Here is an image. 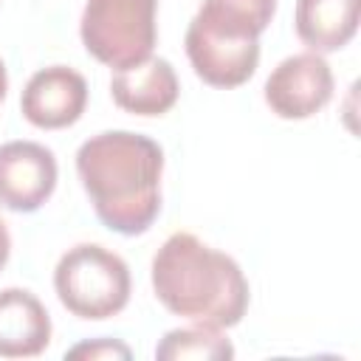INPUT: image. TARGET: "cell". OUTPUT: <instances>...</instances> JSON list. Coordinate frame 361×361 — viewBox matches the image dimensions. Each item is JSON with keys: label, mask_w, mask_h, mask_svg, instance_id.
I'll return each instance as SVG.
<instances>
[{"label": "cell", "mask_w": 361, "mask_h": 361, "mask_svg": "<svg viewBox=\"0 0 361 361\" xmlns=\"http://www.w3.org/2000/svg\"><path fill=\"white\" fill-rule=\"evenodd\" d=\"M333 99V71L322 54L282 59L265 82V104L279 118H310Z\"/></svg>", "instance_id": "cell-6"}, {"label": "cell", "mask_w": 361, "mask_h": 361, "mask_svg": "<svg viewBox=\"0 0 361 361\" xmlns=\"http://www.w3.org/2000/svg\"><path fill=\"white\" fill-rule=\"evenodd\" d=\"M8 254H11V234H8L6 223L0 220V268L8 262Z\"/></svg>", "instance_id": "cell-15"}, {"label": "cell", "mask_w": 361, "mask_h": 361, "mask_svg": "<svg viewBox=\"0 0 361 361\" xmlns=\"http://www.w3.org/2000/svg\"><path fill=\"white\" fill-rule=\"evenodd\" d=\"M54 288L73 316L102 322L127 307L130 268L104 245L79 243L59 257L54 268Z\"/></svg>", "instance_id": "cell-4"}, {"label": "cell", "mask_w": 361, "mask_h": 361, "mask_svg": "<svg viewBox=\"0 0 361 361\" xmlns=\"http://www.w3.org/2000/svg\"><path fill=\"white\" fill-rule=\"evenodd\" d=\"M361 0H296V34L313 54L344 48L358 31Z\"/></svg>", "instance_id": "cell-11"}, {"label": "cell", "mask_w": 361, "mask_h": 361, "mask_svg": "<svg viewBox=\"0 0 361 361\" xmlns=\"http://www.w3.org/2000/svg\"><path fill=\"white\" fill-rule=\"evenodd\" d=\"M87 107V82L68 65L37 71L20 96L23 116L39 130H62L82 118Z\"/></svg>", "instance_id": "cell-8"}, {"label": "cell", "mask_w": 361, "mask_h": 361, "mask_svg": "<svg viewBox=\"0 0 361 361\" xmlns=\"http://www.w3.org/2000/svg\"><path fill=\"white\" fill-rule=\"evenodd\" d=\"M6 90H8V73H6V65L0 59V102L6 99Z\"/></svg>", "instance_id": "cell-16"}, {"label": "cell", "mask_w": 361, "mask_h": 361, "mask_svg": "<svg viewBox=\"0 0 361 361\" xmlns=\"http://www.w3.org/2000/svg\"><path fill=\"white\" fill-rule=\"evenodd\" d=\"M51 344V316L25 288L0 290V358H34Z\"/></svg>", "instance_id": "cell-10"}, {"label": "cell", "mask_w": 361, "mask_h": 361, "mask_svg": "<svg viewBox=\"0 0 361 361\" xmlns=\"http://www.w3.org/2000/svg\"><path fill=\"white\" fill-rule=\"evenodd\" d=\"M226 3L245 11L248 17H254L262 28H268V23L274 17V8H276V0H226Z\"/></svg>", "instance_id": "cell-14"}, {"label": "cell", "mask_w": 361, "mask_h": 361, "mask_svg": "<svg viewBox=\"0 0 361 361\" xmlns=\"http://www.w3.org/2000/svg\"><path fill=\"white\" fill-rule=\"evenodd\" d=\"M133 353L127 344L116 341V338H93V341H82L76 347H71L65 353V358H87V361H96V358H121L127 361Z\"/></svg>", "instance_id": "cell-13"}, {"label": "cell", "mask_w": 361, "mask_h": 361, "mask_svg": "<svg viewBox=\"0 0 361 361\" xmlns=\"http://www.w3.org/2000/svg\"><path fill=\"white\" fill-rule=\"evenodd\" d=\"M56 158L37 141L0 144V206L8 212H37L56 189Z\"/></svg>", "instance_id": "cell-7"}, {"label": "cell", "mask_w": 361, "mask_h": 361, "mask_svg": "<svg viewBox=\"0 0 361 361\" xmlns=\"http://www.w3.org/2000/svg\"><path fill=\"white\" fill-rule=\"evenodd\" d=\"M113 102L135 116H164L175 107L180 85L169 59L149 56L133 68L116 71L110 79Z\"/></svg>", "instance_id": "cell-9"}, {"label": "cell", "mask_w": 361, "mask_h": 361, "mask_svg": "<svg viewBox=\"0 0 361 361\" xmlns=\"http://www.w3.org/2000/svg\"><path fill=\"white\" fill-rule=\"evenodd\" d=\"M76 172L96 217L110 231L135 237L155 223L164 172L158 141L130 130L90 135L76 149Z\"/></svg>", "instance_id": "cell-1"}, {"label": "cell", "mask_w": 361, "mask_h": 361, "mask_svg": "<svg viewBox=\"0 0 361 361\" xmlns=\"http://www.w3.org/2000/svg\"><path fill=\"white\" fill-rule=\"evenodd\" d=\"M265 28L226 0H203L186 28V56L195 73L212 87H240L259 62Z\"/></svg>", "instance_id": "cell-3"}, {"label": "cell", "mask_w": 361, "mask_h": 361, "mask_svg": "<svg viewBox=\"0 0 361 361\" xmlns=\"http://www.w3.org/2000/svg\"><path fill=\"white\" fill-rule=\"evenodd\" d=\"M155 358L158 361H183V358L223 361V358H234V347L220 333V327L192 324V327L169 330L161 338V344L155 347Z\"/></svg>", "instance_id": "cell-12"}, {"label": "cell", "mask_w": 361, "mask_h": 361, "mask_svg": "<svg viewBox=\"0 0 361 361\" xmlns=\"http://www.w3.org/2000/svg\"><path fill=\"white\" fill-rule=\"evenodd\" d=\"M152 290L169 313L220 330L240 324L248 310V279L237 259L189 231H175L155 251Z\"/></svg>", "instance_id": "cell-2"}, {"label": "cell", "mask_w": 361, "mask_h": 361, "mask_svg": "<svg viewBox=\"0 0 361 361\" xmlns=\"http://www.w3.org/2000/svg\"><path fill=\"white\" fill-rule=\"evenodd\" d=\"M158 0H87L79 23L90 56L116 71L152 56Z\"/></svg>", "instance_id": "cell-5"}]
</instances>
